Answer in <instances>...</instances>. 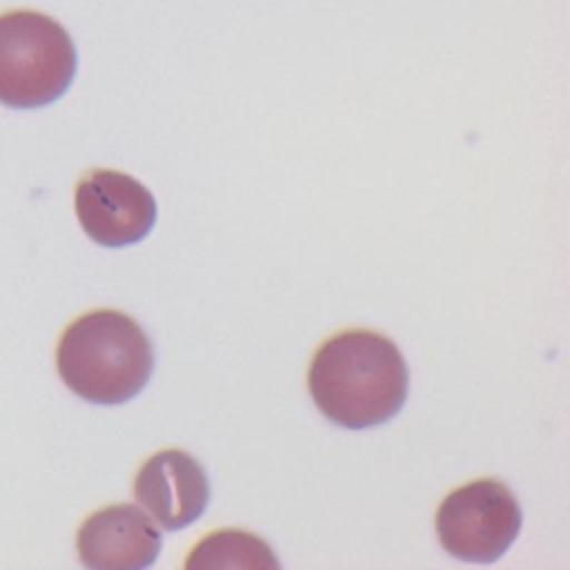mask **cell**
Wrapping results in <instances>:
<instances>
[{
    "mask_svg": "<svg viewBox=\"0 0 570 570\" xmlns=\"http://www.w3.org/2000/svg\"><path fill=\"white\" fill-rule=\"evenodd\" d=\"M307 387L327 421L347 430H367L401 412L410 374L392 338L372 330H345L316 350Z\"/></svg>",
    "mask_w": 570,
    "mask_h": 570,
    "instance_id": "1",
    "label": "cell"
},
{
    "mask_svg": "<svg viewBox=\"0 0 570 570\" xmlns=\"http://www.w3.org/2000/svg\"><path fill=\"white\" fill-rule=\"evenodd\" d=\"M56 367L76 396L96 405H120L138 396L149 383L154 347L131 316L116 309H94L62 332Z\"/></svg>",
    "mask_w": 570,
    "mask_h": 570,
    "instance_id": "2",
    "label": "cell"
},
{
    "mask_svg": "<svg viewBox=\"0 0 570 570\" xmlns=\"http://www.w3.org/2000/svg\"><path fill=\"white\" fill-rule=\"evenodd\" d=\"M78 53L69 31L53 18L18 9L0 16V102L38 109L67 94Z\"/></svg>",
    "mask_w": 570,
    "mask_h": 570,
    "instance_id": "3",
    "label": "cell"
},
{
    "mask_svg": "<svg viewBox=\"0 0 570 570\" xmlns=\"http://www.w3.org/2000/svg\"><path fill=\"white\" fill-rule=\"evenodd\" d=\"M521 523L517 497L497 479H476L452 490L434 519L441 548L470 563L501 559L521 532Z\"/></svg>",
    "mask_w": 570,
    "mask_h": 570,
    "instance_id": "4",
    "label": "cell"
},
{
    "mask_svg": "<svg viewBox=\"0 0 570 570\" xmlns=\"http://www.w3.org/2000/svg\"><path fill=\"white\" fill-rule=\"evenodd\" d=\"M76 216L82 232L102 247L140 243L156 225L154 194L134 176L94 169L76 185Z\"/></svg>",
    "mask_w": 570,
    "mask_h": 570,
    "instance_id": "5",
    "label": "cell"
},
{
    "mask_svg": "<svg viewBox=\"0 0 570 570\" xmlns=\"http://www.w3.org/2000/svg\"><path fill=\"white\" fill-rule=\"evenodd\" d=\"M160 548V530L131 503L89 514L76 534L78 559L91 570H142L154 566Z\"/></svg>",
    "mask_w": 570,
    "mask_h": 570,
    "instance_id": "6",
    "label": "cell"
},
{
    "mask_svg": "<svg viewBox=\"0 0 570 570\" xmlns=\"http://www.w3.org/2000/svg\"><path fill=\"white\" fill-rule=\"evenodd\" d=\"M134 497L165 530H180L203 517L209 503V479L191 454L163 450L140 465Z\"/></svg>",
    "mask_w": 570,
    "mask_h": 570,
    "instance_id": "7",
    "label": "cell"
},
{
    "mask_svg": "<svg viewBox=\"0 0 570 570\" xmlns=\"http://www.w3.org/2000/svg\"><path fill=\"white\" fill-rule=\"evenodd\" d=\"M187 570L205 568H274L281 563L274 550L258 537L243 530H218L205 537L187 557Z\"/></svg>",
    "mask_w": 570,
    "mask_h": 570,
    "instance_id": "8",
    "label": "cell"
}]
</instances>
